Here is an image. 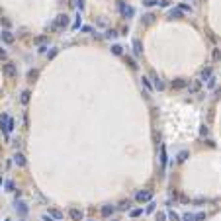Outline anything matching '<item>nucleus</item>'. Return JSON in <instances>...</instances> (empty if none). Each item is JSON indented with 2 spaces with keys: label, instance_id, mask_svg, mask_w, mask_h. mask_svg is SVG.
I'll use <instances>...</instances> for the list:
<instances>
[{
  "label": "nucleus",
  "instance_id": "3",
  "mask_svg": "<svg viewBox=\"0 0 221 221\" xmlns=\"http://www.w3.org/2000/svg\"><path fill=\"white\" fill-rule=\"evenodd\" d=\"M120 12H121V16H123V18H131L135 10L131 8V6H127L125 2H120Z\"/></svg>",
  "mask_w": 221,
  "mask_h": 221
},
{
  "label": "nucleus",
  "instance_id": "24",
  "mask_svg": "<svg viewBox=\"0 0 221 221\" xmlns=\"http://www.w3.org/2000/svg\"><path fill=\"white\" fill-rule=\"evenodd\" d=\"M106 37H108V39L117 37V32H115V29H108V32H106Z\"/></svg>",
  "mask_w": 221,
  "mask_h": 221
},
{
  "label": "nucleus",
  "instance_id": "16",
  "mask_svg": "<svg viewBox=\"0 0 221 221\" xmlns=\"http://www.w3.org/2000/svg\"><path fill=\"white\" fill-rule=\"evenodd\" d=\"M37 76H39V71H35V69H32V71L27 72V78H29V80H35Z\"/></svg>",
  "mask_w": 221,
  "mask_h": 221
},
{
  "label": "nucleus",
  "instance_id": "43",
  "mask_svg": "<svg viewBox=\"0 0 221 221\" xmlns=\"http://www.w3.org/2000/svg\"><path fill=\"white\" fill-rule=\"evenodd\" d=\"M80 27V16H78V20L75 22V26H72V29H78Z\"/></svg>",
  "mask_w": 221,
  "mask_h": 221
},
{
  "label": "nucleus",
  "instance_id": "45",
  "mask_svg": "<svg viewBox=\"0 0 221 221\" xmlns=\"http://www.w3.org/2000/svg\"><path fill=\"white\" fill-rule=\"evenodd\" d=\"M20 221H24V219H20Z\"/></svg>",
  "mask_w": 221,
  "mask_h": 221
},
{
  "label": "nucleus",
  "instance_id": "42",
  "mask_svg": "<svg viewBox=\"0 0 221 221\" xmlns=\"http://www.w3.org/2000/svg\"><path fill=\"white\" fill-rule=\"evenodd\" d=\"M12 129H14V120L10 117V120H8V131H12Z\"/></svg>",
  "mask_w": 221,
  "mask_h": 221
},
{
  "label": "nucleus",
  "instance_id": "11",
  "mask_svg": "<svg viewBox=\"0 0 221 221\" xmlns=\"http://www.w3.org/2000/svg\"><path fill=\"white\" fill-rule=\"evenodd\" d=\"M133 53H135L137 57L143 53V45H141V41H139V39H133Z\"/></svg>",
  "mask_w": 221,
  "mask_h": 221
},
{
  "label": "nucleus",
  "instance_id": "39",
  "mask_svg": "<svg viewBox=\"0 0 221 221\" xmlns=\"http://www.w3.org/2000/svg\"><path fill=\"white\" fill-rule=\"evenodd\" d=\"M120 209H129V202H121V205H120Z\"/></svg>",
  "mask_w": 221,
  "mask_h": 221
},
{
  "label": "nucleus",
  "instance_id": "40",
  "mask_svg": "<svg viewBox=\"0 0 221 221\" xmlns=\"http://www.w3.org/2000/svg\"><path fill=\"white\" fill-rule=\"evenodd\" d=\"M205 219V213H198L196 215V221H204Z\"/></svg>",
  "mask_w": 221,
  "mask_h": 221
},
{
  "label": "nucleus",
  "instance_id": "9",
  "mask_svg": "<svg viewBox=\"0 0 221 221\" xmlns=\"http://www.w3.org/2000/svg\"><path fill=\"white\" fill-rule=\"evenodd\" d=\"M16 211L20 213V215H27V211H29V209H27L26 202H18V204H16Z\"/></svg>",
  "mask_w": 221,
  "mask_h": 221
},
{
  "label": "nucleus",
  "instance_id": "12",
  "mask_svg": "<svg viewBox=\"0 0 221 221\" xmlns=\"http://www.w3.org/2000/svg\"><path fill=\"white\" fill-rule=\"evenodd\" d=\"M153 88H155V90H163V88H165V82H163L159 76H153Z\"/></svg>",
  "mask_w": 221,
  "mask_h": 221
},
{
  "label": "nucleus",
  "instance_id": "37",
  "mask_svg": "<svg viewBox=\"0 0 221 221\" xmlns=\"http://www.w3.org/2000/svg\"><path fill=\"white\" fill-rule=\"evenodd\" d=\"M180 10H182V12H192V8H190V6H186V4H182Z\"/></svg>",
  "mask_w": 221,
  "mask_h": 221
},
{
  "label": "nucleus",
  "instance_id": "18",
  "mask_svg": "<svg viewBox=\"0 0 221 221\" xmlns=\"http://www.w3.org/2000/svg\"><path fill=\"white\" fill-rule=\"evenodd\" d=\"M112 53L114 55H121L123 53V47L121 45H112Z\"/></svg>",
  "mask_w": 221,
  "mask_h": 221
},
{
  "label": "nucleus",
  "instance_id": "35",
  "mask_svg": "<svg viewBox=\"0 0 221 221\" xmlns=\"http://www.w3.org/2000/svg\"><path fill=\"white\" fill-rule=\"evenodd\" d=\"M6 190H8V192H12V190H14V182H6Z\"/></svg>",
  "mask_w": 221,
  "mask_h": 221
},
{
  "label": "nucleus",
  "instance_id": "30",
  "mask_svg": "<svg viewBox=\"0 0 221 221\" xmlns=\"http://www.w3.org/2000/svg\"><path fill=\"white\" fill-rule=\"evenodd\" d=\"M157 221H166V213L159 211V213H157Z\"/></svg>",
  "mask_w": 221,
  "mask_h": 221
},
{
  "label": "nucleus",
  "instance_id": "19",
  "mask_svg": "<svg viewBox=\"0 0 221 221\" xmlns=\"http://www.w3.org/2000/svg\"><path fill=\"white\" fill-rule=\"evenodd\" d=\"M160 165L166 166V151H165V147L160 149Z\"/></svg>",
  "mask_w": 221,
  "mask_h": 221
},
{
  "label": "nucleus",
  "instance_id": "6",
  "mask_svg": "<svg viewBox=\"0 0 221 221\" xmlns=\"http://www.w3.org/2000/svg\"><path fill=\"white\" fill-rule=\"evenodd\" d=\"M69 215H71V219H72V221H82V219H84L82 209H76V208H72V209L69 211Z\"/></svg>",
  "mask_w": 221,
  "mask_h": 221
},
{
  "label": "nucleus",
  "instance_id": "29",
  "mask_svg": "<svg viewBox=\"0 0 221 221\" xmlns=\"http://www.w3.org/2000/svg\"><path fill=\"white\" fill-rule=\"evenodd\" d=\"M6 59H8V53H6L2 47H0V61H6Z\"/></svg>",
  "mask_w": 221,
  "mask_h": 221
},
{
  "label": "nucleus",
  "instance_id": "36",
  "mask_svg": "<svg viewBox=\"0 0 221 221\" xmlns=\"http://www.w3.org/2000/svg\"><path fill=\"white\" fill-rule=\"evenodd\" d=\"M76 8H78V10L84 8V0H76Z\"/></svg>",
  "mask_w": 221,
  "mask_h": 221
},
{
  "label": "nucleus",
  "instance_id": "41",
  "mask_svg": "<svg viewBox=\"0 0 221 221\" xmlns=\"http://www.w3.org/2000/svg\"><path fill=\"white\" fill-rule=\"evenodd\" d=\"M80 29H82V32H86V33H92V27H90V26H84V27H80Z\"/></svg>",
  "mask_w": 221,
  "mask_h": 221
},
{
  "label": "nucleus",
  "instance_id": "15",
  "mask_svg": "<svg viewBox=\"0 0 221 221\" xmlns=\"http://www.w3.org/2000/svg\"><path fill=\"white\" fill-rule=\"evenodd\" d=\"M29 96H32V94H29V90H24V92H22V104H27V102H29Z\"/></svg>",
  "mask_w": 221,
  "mask_h": 221
},
{
  "label": "nucleus",
  "instance_id": "1",
  "mask_svg": "<svg viewBox=\"0 0 221 221\" xmlns=\"http://www.w3.org/2000/svg\"><path fill=\"white\" fill-rule=\"evenodd\" d=\"M69 26V16H65V14H61V16H57L55 22L51 24V32H55V29H63Z\"/></svg>",
  "mask_w": 221,
  "mask_h": 221
},
{
  "label": "nucleus",
  "instance_id": "2",
  "mask_svg": "<svg viewBox=\"0 0 221 221\" xmlns=\"http://www.w3.org/2000/svg\"><path fill=\"white\" fill-rule=\"evenodd\" d=\"M2 72H4V75L8 76V78H14V76L18 75V69H16V65H14L12 61H8V63H6L4 67H2Z\"/></svg>",
  "mask_w": 221,
  "mask_h": 221
},
{
  "label": "nucleus",
  "instance_id": "27",
  "mask_svg": "<svg viewBox=\"0 0 221 221\" xmlns=\"http://www.w3.org/2000/svg\"><path fill=\"white\" fill-rule=\"evenodd\" d=\"M168 217H170L172 221H180V217H178V213H176V211H168Z\"/></svg>",
  "mask_w": 221,
  "mask_h": 221
},
{
  "label": "nucleus",
  "instance_id": "21",
  "mask_svg": "<svg viewBox=\"0 0 221 221\" xmlns=\"http://www.w3.org/2000/svg\"><path fill=\"white\" fill-rule=\"evenodd\" d=\"M141 80H143V86L147 88V90H153V84H151V80H149V78H147V76H143Z\"/></svg>",
  "mask_w": 221,
  "mask_h": 221
},
{
  "label": "nucleus",
  "instance_id": "17",
  "mask_svg": "<svg viewBox=\"0 0 221 221\" xmlns=\"http://www.w3.org/2000/svg\"><path fill=\"white\" fill-rule=\"evenodd\" d=\"M153 22H155L153 14H145V16H143V24H153Z\"/></svg>",
  "mask_w": 221,
  "mask_h": 221
},
{
  "label": "nucleus",
  "instance_id": "34",
  "mask_svg": "<svg viewBox=\"0 0 221 221\" xmlns=\"http://www.w3.org/2000/svg\"><path fill=\"white\" fill-rule=\"evenodd\" d=\"M143 4H145V6H155V4H159V2H157V0H145Z\"/></svg>",
  "mask_w": 221,
  "mask_h": 221
},
{
  "label": "nucleus",
  "instance_id": "26",
  "mask_svg": "<svg viewBox=\"0 0 221 221\" xmlns=\"http://www.w3.org/2000/svg\"><path fill=\"white\" fill-rule=\"evenodd\" d=\"M186 159H188V153H186V151H182V153L178 155V163H184Z\"/></svg>",
  "mask_w": 221,
  "mask_h": 221
},
{
  "label": "nucleus",
  "instance_id": "20",
  "mask_svg": "<svg viewBox=\"0 0 221 221\" xmlns=\"http://www.w3.org/2000/svg\"><path fill=\"white\" fill-rule=\"evenodd\" d=\"M49 215H53L55 219H63V213L59 211V209H51V211H49Z\"/></svg>",
  "mask_w": 221,
  "mask_h": 221
},
{
  "label": "nucleus",
  "instance_id": "25",
  "mask_svg": "<svg viewBox=\"0 0 221 221\" xmlns=\"http://www.w3.org/2000/svg\"><path fill=\"white\" fill-rule=\"evenodd\" d=\"M141 213H143V209H141V208H137V209H131V211H129V215H131V217H139Z\"/></svg>",
  "mask_w": 221,
  "mask_h": 221
},
{
  "label": "nucleus",
  "instance_id": "28",
  "mask_svg": "<svg viewBox=\"0 0 221 221\" xmlns=\"http://www.w3.org/2000/svg\"><path fill=\"white\" fill-rule=\"evenodd\" d=\"M221 59V51L219 49H213V61H219Z\"/></svg>",
  "mask_w": 221,
  "mask_h": 221
},
{
  "label": "nucleus",
  "instance_id": "10",
  "mask_svg": "<svg viewBox=\"0 0 221 221\" xmlns=\"http://www.w3.org/2000/svg\"><path fill=\"white\" fill-rule=\"evenodd\" d=\"M14 163H16L18 166H26V157L22 153H16L14 155Z\"/></svg>",
  "mask_w": 221,
  "mask_h": 221
},
{
  "label": "nucleus",
  "instance_id": "31",
  "mask_svg": "<svg viewBox=\"0 0 221 221\" xmlns=\"http://www.w3.org/2000/svg\"><path fill=\"white\" fill-rule=\"evenodd\" d=\"M125 61H127V65H129L131 69H137V63L133 61V59H125Z\"/></svg>",
  "mask_w": 221,
  "mask_h": 221
},
{
  "label": "nucleus",
  "instance_id": "14",
  "mask_svg": "<svg viewBox=\"0 0 221 221\" xmlns=\"http://www.w3.org/2000/svg\"><path fill=\"white\" fill-rule=\"evenodd\" d=\"M170 18H172V20H178V18H182V10H180V8H174V10H170Z\"/></svg>",
  "mask_w": 221,
  "mask_h": 221
},
{
  "label": "nucleus",
  "instance_id": "22",
  "mask_svg": "<svg viewBox=\"0 0 221 221\" xmlns=\"http://www.w3.org/2000/svg\"><path fill=\"white\" fill-rule=\"evenodd\" d=\"M182 221H196V215H194V213H184Z\"/></svg>",
  "mask_w": 221,
  "mask_h": 221
},
{
  "label": "nucleus",
  "instance_id": "33",
  "mask_svg": "<svg viewBox=\"0 0 221 221\" xmlns=\"http://www.w3.org/2000/svg\"><path fill=\"white\" fill-rule=\"evenodd\" d=\"M155 205H157V204H155V202H151L149 205H147V211H149V213H153V211H155Z\"/></svg>",
  "mask_w": 221,
  "mask_h": 221
},
{
  "label": "nucleus",
  "instance_id": "8",
  "mask_svg": "<svg viewBox=\"0 0 221 221\" xmlns=\"http://www.w3.org/2000/svg\"><path fill=\"white\" fill-rule=\"evenodd\" d=\"M2 41L6 43V45L14 43V33H12V32H8V29H6V32H2Z\"/></svg>",
  "mask_w": 221,
  "mask_h": 221
},
{
  "label": "nucleus",
  "instance_id": "32",
  "mask_svg": "<svg viewBox=\"0 0 221 221\" xmlns=\"http://www.w3.org/2000/svg\"><path fill=\"white\" fill-rule=\"evenodd\" d=\"M215 86V76H211L209 80H208V88H213Z\"/></svg>",
  "mask_w": 221,
  "mask_h": 221
},
{
  "label": "nucleus",
  "instance_id": "4",
  "mask_svg": "<svg viewBox=\"0 0 221 221\" xmlns=\"http://www.w3.org/2000/svg\"><path fill=\"white\" fill-rule=\"evenodd\" d=\"M135 200H137L139 204H143V202H151V200H153V194L149 192V190H145V192H139V194L135 196Z\"/></svg>",
  "mask_w": 221,
  "mask_h": 221
},
{
  "label": "nucleus",
  "instance_id": "44",
  "mask_svg": "<svg viewBox=\"0 0 221 221\" xmlns=\"http://www.w3.org/2000/svg\"><path fill=\"white\" fill-rule=\"evenodd\" d=\"M43 221H53V217H51V215H43Z\"/></svg>",
  "mask_w": 221,
  "mask_h": 221
},
{
  "label": "nucleus",
  "instance_id": "5",
  "mask_svg": "<svg viewBox=\"0 0 221 221\" xmlns=\"http://www.w3.org/2000/svg\"><path fill=\"white\" fill-rule=\"evenodd\" d=\"M8 120H10V117L6 115V114L0 115V131H2L4 135H8V133H10V131H8Z\"/></svg>",
  "mask_w": 221,
  "mask_h": 221
},
{
  "label": "nucleus",
  "instance_id": "7",
  "mask_svg": "<svg viewBox=\"0 0 221 221\" xmlns=\"http://www.w3.org/2000/svg\"><path fill=\"white\" fill-rule=\"evenodd\" d=\"M188 86V82L184 78H176V80H172V88H176V90H182V88H186Z\"/></svg>",
  "mask_w": 221,
  "mask_h": 221
},
{
  "label": "nucleus",
  "instance_id": "13",
  "mask_svg": "<svg viewBox=\"0 0 221 221\" xmlns=\"http://www.w3.org/2000/svg\"><path fill=\"white\" fill-rule=\"evenodd\" d=\"M114 205H104V208H102V215H104V217H110V215H112V213H114Z\"/></svg>",
  "mask_w": 221,
  "mask_h": 221
},
{
  "label": "nucleus",
  "instance_id": "23",
  "mask_svg": "<svg viewBox=\"0 0 221 221\" xmlns=\"http://www.w3.org/2000/svg\"><path fill=\"white\" fill-rule=\"evenodd\" d=\"M209 78H211V69H205L202 72V80H209Z\"/></svg>",
  "mask_w": 221,
  "mask_h": 221
},
{
  "label": "nucleus",
  "instance_id": "38",
  "mask_svg": "<svg viewBox=\"0 0 221 221\" xmlns=\"http://www.w3.org/2000/svg\"><path fill=\"white\" fill-rule=\"evenodd\" d=\"M55 55H57V49H51V51H49V53H47V57H49V59H53Z\"/></svg>",
  "mask_w": 221,
  "mask_h": 221
}]
</instances>
